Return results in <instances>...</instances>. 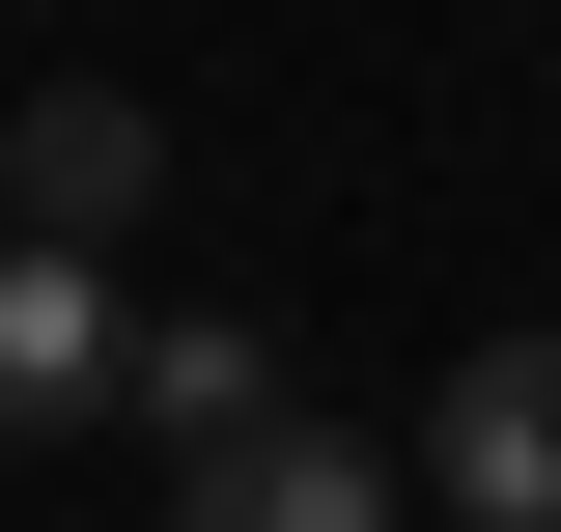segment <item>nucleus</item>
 Segmentation results:
<instances>
[{
  "mask_svg": "<svg viewBox=\"0 0 561 532\" xmlns=\"http://www.w3.org/2000/svg\"><path fill=\"white\" fill-rule=\"evenodd\" d=\"M421 505L449 532H561V336H478L421 393Z\"/></svg>",
  "mask_w": 561,
  "mask_h": 532,
  "instance_id": "f257e3e1",
  "label": "nucleus"
},
{
  "mask_svg": "<svg viewBox=\"0 0 561 532\" xmlns=\"http://www.w3.org/2000/svg\"><path fill=\"white\" fill-rule=\"evenodd\" d=\"M0 197H28V253H140L169 113H140V84H28V113H0Z\"/></svg>",
  "mask_w": 561,
  "mask_h": 532,
  "instance_id": "f03ea898",
  "label": "nucleus"
},
{
  "mask_svg": "<svg viewBox=\"0 0 561 532\" xmlns=\"http://www.w3.org/2000/svg\"><path fill=\"white\" fill-rule=\"evenodd\" d=\"M169 532H393V449H337V420L280 393V420H225V449H169Z\"/></svg>",
  "mask_w": 561,
  "mask_h": 532,
  "instance_id": "7ed1b4c3",
  "label": "nucleus"
},
{
  "mask_svg": "<svg viewBox=\"0 0 561 532\" xmlns=\"http://www.w3.org/2000/svg\"><path fill=\"white\" fill-rule=\"evenodd\" d=\"M113 253H0V449H57V420H113Z\"/></svg>",
  "mask_w": 561,
  "mask_h": 532,
  "instance_id": "20e7f679",
  "label": "nucleus"
},
{
  "mask_svg": "<svg viewBox=\"0 0 561 532\" xmlns=\"http://www.w3.org/2000/svg\"><path fill=\"white\" fill-rule=\"evenodd\" d=\"M113 420H169V449H225V420H280V336H225V309L113 336Z\"/></svg>",
  "mask_w": 561,
  "mask_h": 532,
  "instance_id": "39448f33",
  "label": "nucleus"
}]
</instances>
